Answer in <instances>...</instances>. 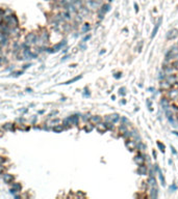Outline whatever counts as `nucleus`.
Segmentation results:
<instances>
[{"label": "nucleus", "instance_id": "obj_22", "mask_svg": "<svg viewBox=\"0 0 178 199\" xmlns=\"http://www.w3.org/2000/svg\"><path fill=\"white\" fill-rule=\"evenodd\" d=\"M60 122H61V120H60L58 118H55V119H51V120H49V121H48V125H49V126H53V127H54V126L58 125Z\"/></svg>", "mask_w": 178, "mask_h": 199}, {"label": "nucleus", "instance_id": "obj_13", "mask_svg": "<svg viewBox=\"0 0 178 199\" xmlns=\"http://www.w3.org/2000/svg\"><path fill=\"white\" fill-rule=\"evenodd\" d=\"M126 147H127L130 152H132V150H134V149L136 148V144H135V142H134V141L128 140V141L126 142Z\"/></svg>", "mask_w": 178, "mask_h": 199}, {"label": "nucleus", "instance_id": "obj_26", "mask_svg": "<svg viewBox=\"0 0 178 199\" xmlns=\"http://www.w3.org/2000/svg\"><path fill=\"white\" fill-rule=\"evenodd\" d=\"M148 182H149V185H150V186H155V184H156L155 178L151 175V176L149 177V179H148Z\"/></svg>", "mask_w": 178, "mask_h": 199}, {"label": "nucleus", "instance_id": "obj_27", "mask_svg": "<svg viewBox=\"0 0 178 199\" xmlns=\"http://www.w3.org/2000/svg\"><path fill=\"white\" fill-rule=\"evenodd\" d=\"M80 78H81V76H78V77H76V78H73V79H71V80L67 81L65 84H71V83H73V82H76V81H78Z\"/></svg>", "mask_w": 178, "mask_h": 199}, {"label": "nucleus", "instance_id": "obj_50", "mask_svg": "<svg viewBox=\"0 0 178 199\" xmlns=\"http://www.w3.org/2000/svg\"><path fill=\"white\" fill-rule=\"evenodd\" d=\"M177 46H178V44H177Z\"/></svg>", "mask_w": 178, "mask_h": 199}, {"label": "nucleus", "instance_id": "obj_43", "mask_svg": "<svg viewBox=\"0 0 178 199\" xmlns=\"http://www.w3.org/2000/svg\"><path fill=\"white\" fill-rule=\"evenodd\" d=\"M166 76H165V72L164 73H160V76H159V78H165Z\"/></svg>", "mask_w": 178, "mask_h": 199}, {"label": "nucleus", "instance_id": "obj_34", "mask_svg": "<svg viewBox=\"0 0 178 199\" xmlns=\"http://www.w3.org/2000/svg\"><path fill=\"white\" fill-rule=\"evenodd\" d=\"M12 14H14V13H13V10L9 9V8H7V9L4 10V15H12Z\"/></svg>", "mask_w": 178, "mask_h": 199}, {"label": "nucleus", "instance_id": "obj_14", "mask_svg": "<svg viewBox=\"0 0 178 199\" xmlns=\"http://www.w3.org/2000/svg\"><path fill=\"white\" fill-rule=\"evenodd\" d=\"M101 121V117L98 116V115H95V116H91L90 117V122L93 123V125H97L98 122Z\"/></svg>", "mask_w": 178, "mask_h": 199}, {"label": "nucleus", "instance_id": "obj_49", "mask_svg": "<svg viewBox=\"0 0 178 199\" xmlns=\"http://www.w3.org/2000/svg\"><path fill=\"white\" fill-rule=\"evenodd\" d=\"M110 1H112V0H110Z\"/></svg>", "mask_w": 178, "mask_h": 199}, {"label": "nucleus", "instance_id": "obj_46", "mask_svg": "<svg viewBox=\"0 0 178 199\" xmlns=\"http://www.w3.org/2000/svg\"><path fill=\"white\" fill-rule=\"evenodd\" d=\"M172 152H173V154H176V150H175L173 147H172Z\"/></svg>", "mask_w": 178, "mask_h": 199}, {"label": "nucleus", "instance_id": "obj_29", "mask_svg": "<svg viewBox=\"0 0 178 199\" xmlns=\"http://www.w3.org/2000/svg\"><path fill=\"white\" fill-rule=\"evenodd\" d=\"M119 131H120V133L123 135L125 132H127V128H126V126L125 125H122L121 127H120V129H119Z\"/></svg>", "mask_w": 178, "mask_h": 199}, {"label": "nucleus", "instance_id": "obj_45", "mask_svg": "<svg viewBox=\"0 0 178 199\" xmlns=\"http://www.w3.org/2000/svg\"><path fill=\"white\" fill-rule=\"evenodd\" d=\"M89 39H90V35H88V36H86V37H85V40H83V42H86V41H88Z\"/></svg>", "mask_w": 178, "mask_h": 199}, {"label": "nucleus", "instance_id": "obj_35", "mask_svg": "<svg viewBox=\"0 0 178 199\" xmlns=\"http://www.w3.org/2000/svg\"><path fill=\"white\" fill-rule=\"evenodd\" d=\"M4 15V10L2 8H0V21H2V17Z\"/></svg>", "mask_w": 178, "mask_h": 199}, {"label": "nucleus", "instance_id": "obj_47", "mask_svg": "<svg viewBox=\"0 0 178 199\" xmlns=\"http://www.w3.org/2000/svg\"><path fill=\"white\" fill-rule=\"evenodd\" d=\"M176 83H177V84H178V75H177V76H176Z\"/></svg>", "mask_w": 178, "mask_h": 199}, {"label": "nucleus", "instance_id": "obj_12", "mask_svg": "<svg viewBox=\"0 0 178 199\" xmlns=\"http://www.w3.org/2000/svg\"><path fill=\"white\" fill-rule=\"evenodd\" d=\"M160 88L162 90H165V91H168V90H170L172 88V85L168 81H161L160 82Z\"/></svg>", "mask_w": 178, "mask_h": 199}, {"label": "nucleus", "instance_id": "obj_4", "mask_svg": "<svg viewBox=\"0 0 178 199\" xmlns=\"http://www.w3.org/2000/svg\"><path fill=\"white\" fill-rule=\"evenodd\" d=\"M169 91V98L170 100H173V101H176L178 100V89H176V87H172Z\"/></svg>", "mask_w": 178, "mask_h": 199}, {"label": "nucleus", "instance_id": "obj_38", "mask_svg": "<svg viewBox=\"0 0 178 199\" xmlns=\"http://www.w3.org/2000/svg\"><path fill=\"white\" fill-rule=\"evenodd\" d=\"M121 75H122L121 73H118V74H116V75H115V78H116V79H119V78L121 77Z\"/></svg>", "mask_w": 178, "mask_h": 199}, {"label": "nucleus", "instance_id": "obj_3", "mask_svg": "<svg viewBox=\"0 0 178 199\" xmlns=\"http://www.w3.org/2000/svg\"><path fill=\"white\" fill-rule=\"evenodd\" d=\"M65 45H66V41H63V42H61L60 44L54 45L52 48H47L46 50H47V52H49V53H54V52H57L58 50H61L62 47H64Z\"/></svg>", "mask_w": 178, "mask_h": 199}, {"label": "nucleus", "instance_id": "obj_18", "mask_svg": "<svg viewBox=\"0 0 178 199\" xmlns=\"http://www.w3.org/2000/svg\"><path fill=\"white\" fill-rule=\"evenodd\" d=\"M52 130H53V131H54L55 133H61V132H63V131L65 130V127H64L63 125H60V123H58V125L54 126Z\"/></svg>", "mask_w": 178, "mask_h": 199}, {"label": "nucleus", "instance_id": "obj_44", "mask_svg": "<svg viewBox=\"0 0 178 199\" xmlns=\"http://www.w3.org/2000/svg\"><path fill=\"white\" fill-rule=\"evenodd\" d=\"M3 61H4V59H3L2 57H0V66H1L2 63H3Z\"/></svg>", "mask_w": 178, "mask_h": 199}, {"label": "nucleus", "instance_id": "obj_48", "mask_svg": "<svg viewBox=\"0 0 178 199\" xmlns=\"http://www.w3.org/2000/svg\"><path fill=\"white\" fill-rule=\"evenodd\" d=\"M46 1H51V0H46Z\"/></svg>", "mask_w": 178, "mask_h": 199}, {"label": "nucleus", "instance_id": "obj_37", "mask_svg": "<svg viewBox=\"0 0 178 199\" xmlns=\"http://www.w3.org/2000/svg\"><path fill=\"white\" fill-rule=\"evenodd\" d=\"M142 46H143V42H141V43H140V45H139V48H137V51H139V52H141Z\"/></svg>", "mask_w": 178, "mask_h": 199}, {"label": "nucleus", "instance_id": "obj_9", "mask_svg": "<svg viewBox=\"0 0 178 199\" xmlns=\"http://www.w3.org/2000/svg\"><path fill=\"white\" fill-rule=\"evenodd\" d=\"M177 36H178L177 29H172V30H170V31L168 32V34H167V39H168V40H174V39H176Z\"/></svg>", "mask_w": 178, "mask_h": 199}, {"label": "nucleus", "instance_id": "obj_31", "mask_svg": "<svg viewBox=\"0 0 178 199\" xmlns=\"http://www.w3.org/2000/svg\"><path fill=\"white\" fill-rule=\"evenodd\" d=\"M157 146L159 147V149H160V152H165V145L164 144H161V142H157Z\"/></svg>", "mask_w": 178, "mask_h": 199}, {"label": "nucleus", "instance_id": "obj_10", "mask_svg": "<svg viewBox=\"0 0 178 199\" xmlns=\"http://www.w3.org/2000/svg\"><path fill=\"white\" fill-rule=\"evenodd\" d=\"M105 120L106 122H117L119 120V115L118 114H112V115H108L105 117Z\"/></svg>", "mask_w": 178, "mask_h": 199}, {"label": "nucleus", "instance_id": "obj_21", "mask_svg": "<svg viewBox=\"0 0 178 199\" xmlns=\"http://www.w3.org/2000/svg\"><path fill=\"white\" fill-rule=\"evenodd\" d=\"M3 130L5 131H13L14 130V125L11 122H7L5 125H3Z\"/></svg>", "mask_w": 178, "mask_h": 199}, {"label": "nucleus", "instance_id": "obj_8", "mask_svg": "<svg viewBox=\"0 0 178 199\" xmlns=\"http://www.w3.org/2000/svg\"><path fill=\"white\" fill-rule=\"evenodd\" d=\"M60 15L62 16V18H63L64 21H70V20H72V18H73V16H72L68 10H63V12H61Z\"/></svg>", "mask_w": 178, "mask_h": 199}, {"label": "nucleus", "instance_id": "obj_23", "mask_svg": "<svg viewBox=\"0 0 178 199\" xmlns=\"http://www.w3.org/2000/svg\"><path fill=\"white\" fill-rule=\"evenodd\" d=\"M174 66H165V73H169V74H171V73H173L174 72Z\"/></svg>", "mask_w": 178, "mask_h": 199}, {"label": "nucleus", "instance_id": "obj_2", "mask_svg": "<svg viewBox=\"0 0 178 199\" xmlns=\"http://www.w3.org/2000/svg\"><path fill=\"white\" fill-rule=\"evenodd\" d=\"M38 35L33 32H30L28 33L26 36H25V42L28 43V44L32 45V44H37V41H38Z\"/></svg>", "mask_w": 178, "mask_h": 199}, {"label": "nucleus", "instance_id": "obj_42", "mask_svg": "<svg viewBox=\"0 0 178 199\" xmlns=\"http://www.w3.org/2000/svg\"><path fill=\"white\" fill-rule=\"evenodd\" d=\"M139 147L141 148V150H144V148H145V146H144L143 144H140V145H139Z\"/></svg>", "mask_w": 178, "mask_h": 199}, {"label": "nucleus", "instance_id": "obj_40", "mask_svg": "<svg viewBox=\"0 0 178 199\" xmlns=\"http://www.w3.org/2000/svg\"><path fill=\"white\" fill-rule=\"evenodd\" d=\"M170 190H176V186H175V185H172V186L170 187Z\"/></svg>", "mask_w": 178, "mask_h": 199}, {"label": "nucleus", "instance_id": "obj_36", "mask_svg": "<svg viewBox=\"0 0 178 199\" xmlns=\"http://www.w3.org/2000/svg\"><path fill=\"white\" fill-rule=\"evenodd\" d=\"M120 94H122V95L125 94V88H120Z\"/></svg>", "mask_w": 178, "mask_h": 199}, {"label": "nucleus", "instance_id": "obj_30", "mask_svg": "<svg viewBox=\"0 0 178 199\" xmlns=\"http://www.w3.org/2000/svg\"><path fill=\"white\" fill-rule=\"evenodd\" d=\"M90 117H91V114L90 113H87V114H85V115H82V120L83 121H88V120H90Z\"/></svg>", "mask_w": 178, "mask_h": 199}, {"label": "nucleus", "instance_id": "obj_41", "mask_svg": "<svg viewBox=\"0 0 178 199\" xmlns=\"http://www.w3.org/2000/svg\"><path fill=\"white\" fill-rule=\"evenodd\" d=\"M134 7H135V12L137 13V12H139V6H137V4H136V3H134Z\"/></svg>", "mask_w": 178, "mask_h": 199}, {"label": "nucleus", "instance_id": "obj_33", "mask_svg": "<svg viewBox=\"0 0 178 199\" xmlns=\"http://www.w3.org/2000/svg\"><path fill=\"white\" fill-rule=\"evenodd\" d=\"M106 127H107V130H108V129H110V130H112V129H113L112 122H106Z\"/></svg>", "mask_w": 178, "mask_h": 199}, {"label": "nucleus", "instance_id": "obj_5", "mask_svg": "<svg viewBox=\"0 0 178 199\" xmlns=\"http://www.w3.org/2000/svg\"><path fill=\"white\" fill-rule=\"evenodd\" d=\"M178 57V47H173L172 50L169 52V54L167 55V59H170V58H175Z\"/></svg>", "mask_w": 178, "mask_h": 199}, {"label": "nucleus", "instance_id": "obj_32", "mask_svg": "<svg viewBox=\"0 0 178 199\" xmlns=\"http://www.w3.org/2000/svg\"><path fill=\"white\" fill-rule=\"evenodd\" d=\"M5 170H6V167L3 166V164H0V174H3L5 172Z\"/></svg>", "mask_w": 178, "mask_h": 199}, {"label": "nucleus", "instance_id": "obj_20", "mask_svg": "<svg viewBox=\"0 0 178 199\" xmlns=\"http://www.w3.org/2000/svg\"><path fill=\"white\" fill-rule=\"evenodd\" d=\"M110 8H111L110 4H106V3H105V4H102V5L100 6V8H99V9H100V10H102L104 14H106V13L110 10Z\"/></svg>", "mask_w": 178, "mask_h": 199}, {"label": "nucleus", "instance_id": "obj_1", "mask_svg": "<svg viewBox=\"0 0 178 199\" xmlns=\"http://www.w3.org/2000/svg\"><path fill=\"white\" fill-rule=\"evenodd\" d=\"M2 21L4 23H6L11 28L18 27V25H19L18 18H17V16H16L15 14H12V15H3Z\"/></svg>", "mask_w": 178, "mask_h": 199}, {"label": "nucleus", "instance_id": "obj_16", "mask_svg": "<svg viewBox=\"0 0 178 199\" xmlns=\"http://www.w3.org/2000/svg\"><path fill=\"white\" fill-rule=\"evenodd\" d=\"M134 162L140 166V165H144V163H145V158L144 157H142V155H136L135 158H134Z\"/></svg>", "mask_w": 178, "mask_h": 199}, {"label": "nucleus", "instance_id": "obj_39", "mask_svg": "<svg viewBox=\"0 0 178 199\" xmlns=\"http://www.w3.org/2000/svg\"><path fill=\"white\" fill-rule=\"evenodd\" d=\"M172 66H174V67H175L176 69H178V61H176V62H174V63H173Z\"/></svg>", "mask_w": 178, "mask_h": 199}, {"label": "nucleus", "instance_id": "obj_28", "mask_svg": "<svg viewBox=\"0 0 178 199\" xmlns=\"http://www.w3.org/2000/svg\"><path fill=\"white\" fill-rule=\"evenodd\" d=\"M89 29H90V24H85L83 25V27H82V29H81V31L83 32V33H86V32H88L89 31Z\"/></svg>", "mask_w": 178, "mask_h": 199}, {"label": "nucleus", "instance_id": "obj_25", "mask_svg": "<svg viewBox=\"0 0 178 199\" xmlns=\"http://www.w3.org/2000/svg\"><path fill=\"white\" fill-rule=\"evenodd\" d=\"M85 130L87 131V132H92L93 130H94V126H93V123H88V125H86V127H85Z\"/></svg>", "mask_w": 178, "mask_h": 199}, {"label": "nucleus", "instance_id": "obj_11", "mask_svg": "<svg viewBox=\"0 0 178 199\" xmlns=\"http://www.w3.org/2000/svg\"><path fill=\"white\" fill-rule=\"evenodd\" d=\"M22 190V187H21V185L20 184H14L13 185V187L11 188V193L12 194H15V193H18V192H20Z\"/></svg>", "mask_w": 178, "mask_h": 199}, {"label": "nucleus", "instance_id": "obj_19", "mask_svg": "<svg viewBox=\"0 0 178 199\" xmlns=\"http://www.w3.org/2000/svg\"><path fill=\"white\" fill-rule=\"evenodd\" d=\"M161 22H162V19L160 18V19L158 20V22H157V24L155 25V28H154V29H153V31H152L151 37H154V36H155V34L157 33V30H158V28H159V26H160V24H161Z\"/></svg>", "mask_w": 178, "mask_h": 199}, {"label": "nucleus", "instance_id": "obj_7", "mask_svg": "<svg viewBox=\"0 0 178 199\" xmlns=\"http://www.w3.org/2000/svg\"><path fill=\"white\" fill-rule=\"evenodd\" d=\"M3 180H4V182H6V184H13L14 182V180H15V177L14 175H12V174H8V173H3Z\"/></svg>", "mask_w": 178, "mask_h": 199}, {"label": "nucleus", "instance_id": "obj_6", "mask_svg": "<svg viewBox=\"0 0 178 199\" xmlns=\"http://www.w3.org/2000/svg\"><path fill=\"white\" fill-rule=\"evenodd\" d=\"M96 129L97 131L100 133H104L105 131H107V127H106V122H98L96 125Z\"/></svg>", "mask_w": 178, "mask_h": 199}, {"label": "nucleus", "instance_id": "obj_17", "mask_svg": "<svg viewBox=\"0 0 178 199\" xmlns=\"http://www.w3.org/2000/svg\"><path fill=\"white\" fill-rule=\"evenodd\" d=\"M137 173L141 174V175H145V174L147 173V168H146V166L140 165V167L137 168Z\"/></svg>", "mask_w": 178, "mask_h": 199}, {"label": "nucleus", "instance_id": "obj_15", "mask_svg": "<svg viewBox=\"0 0 178 199\" xmlns=\"http://www.w3.org/2000/svg\"><path fill=\"white\" fill-rule=\"evenodd\" d=\"M166 81H168L171 85H173V84L176 83V76H174V75H169V76L166 77Z\"/></svg>", "mask_w": 178, "mask_h": 199}, {"label": "nucleus", "instance_id": "obj_24", "mask_svg": "<svg viewBox=\"0 0 178 199\" xmlns=\"http://www.w3.org/2000/svg\"><path fill=\"white\" fill-rule=\"evenodd\" d=\"M161 105H162L164 109H166L167 107H169V101H168V99H166V98L161 99Z\"/></svg>", "mask_w": 178, "mask_h": 199}]
</instances>
